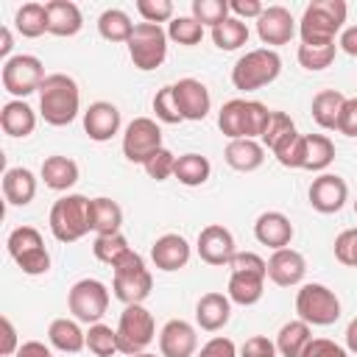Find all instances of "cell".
Here are the masks:
<instances>
[{
    "label": "cell",
    "instance_id": "6da1fadb",
    "mask_svg": "<svg viewBox=\"0 0 357 357\" xmlns=\"http://www.w3.org/2000/svg\"><path fill=\"white\" fill-rule=\"evenodd\" d=\"M81 112V89L67 73H50L39 86V114L47 126H70Z\"/></svg>",
    "mask_w": 357,
    "mask_h": 357
},
{
    "label": "cell",
    "instance_id": "7a4b0ae2",
    "mask_svg": "<svg viewBox=\"0 0 357 357\" xmlns=\"http://www.w3.org/2000/svg\"><path fill=\"white\" fill-rule=\"evenodd\" d=\"M229 268H231V276H229L226 296L231 298V304L254 307L265 293L268 259H262L254 251H237Z\"/></svg>",
    "mask_w": 357,
    "mask_h": 357
},
{
    "label": "cell",
    "instance_id": "3957f363",
    "mask_svg": "<svg viewBox=\"0 0 357 357\" xmlns=\"http://www.w3.org/2000/svg\"><path fill=\"white\" fill-rule=\"evenodd\" d=\"M268 117H271V109L265 103L231 98L218 112V128L229 139H259L268 126Z\"/></svg>",
    "mask_w": 357,
    "mask_h": 357
},
{
    "label": "cell",
    "instance_id": "277c9868",
    "mask_svg": "<svg viewBox=\"0 0 357 357\" xmlns=\"http://www.w3.org/2000/svg\"><path fill=\"white\" fill-rule=\"evenodd\" d=\"M50 234L59 243H75L92 231V198L81 192H67L50 206Z\"/></svg>",
    "mask_w": 357,
    "mask_h": 357
},
{
    "label": "cell",
    "instance_id": "5b68a950",
    "mask_svg": "<svg viewBox=\"0 0 357 357\" xmlns=\"http://www.w3.org/2000/svg\"><path fill=\"white\" fill-rule=\"evenodd\" d=\"M346 14H349V6L343 0H312L298 20L301 42L307 45L335 42V33L343 31Z\"/></svg>",
    "mask_w": 357,
    "mask_h": 357
},
{
    "label": "cell",
    "instance_id": "8992f818",
    "mask_svg": "<svg viewBox=\"0 0 357 357\" xmlns=\"http://www.w3.org/2000/svg\"><path fill=\"white\" fill-rule=\"evenodd\" d=\"M282 73V59L273 47H257L243 53L231 67V84L240 92H254L273 84Z\"/></svg>",
    "mask_w": 357,
    "mask_h": 357
},
{
    "label": "cell",
    "instance_id": "52a82bcc",
    "mask_svg": "<svg viewBox=\"0 0 357 357\" xmlns=\"http://www.w3.org/2000/svg\"><path fill=\"white\" fill-rule=\"evenodd\" d=\"M8 257L17 262V268L28 276H42L50 271V254L45 248L42 234L33 226H17L11 229L8 240H6Z\"/></svg>",
    "mask_w": 357,
    "mask_h": 357
},
{
    "label": "cell",
    "instance_id": "ba28073f",
    "mask_svg": "<svg viewBox=\"0 0 357 357\" xmlns=\"http://www.w3.org/2000/svg\"><path fill=\"white\" fill-rule=\"evenodd\" d=\"M114 282H112V290H114V298L123 301L126 307L128 304H142L148 296H151V287H153V276L151 271L145 268V259L131 251L123 262H117L114 268Z\"/></svg>",
    "mask_w": 357,
    "mask_h": 357
},
{
    "label": "cell",
    "instance_id": "9c48e42d",
    "mask_svg": "<svg viewBox=\"0 0 357 357\" xmlns=\"http://www.w3.org/2000/svg\"><path fill=\"white\" fill-rule=\"evenodd\" d=\"M153 337H156L153 315L142 304H128L120 312V321H117V349H120V354H126V357L139 354L153 343Z\"/></svg>",
    "mask_w": 357,
    "mask_h": 357
},
{
    "label": "cell",
    "instance_id": "30bf717a",
    "mask_svg": "<svg viewBox=\"0 0 357 357\" xmlns=\"http://www.w3.org/2000/svg\"><path fill=\"white\" fill-rule=\"evenodd\" d=\"M126 45H128V56H131L134 67L142 73L162 67V61L167 59V31L162 25L137 22L131 31V39Z\"/></svg>",
    "mask_w": 357,
    "mask_h": 357
},
{
    "label": "cell",
    "instance_id": "8fae6325",
    "mask_svg": "<svg viewBox=\"0 0 357 357\" xmlns=\"http://www.w3.org/2000/svg\"><path fill=\"white\" fill-rule=\"evenodd\" d=\"M296 312L310 326H329L340 318V298L326 284L307 282L296 293Z\"/></svg>",
    "mask_w": 357,
    "mask_h": 357
},
{
    "label": "cell",
    "instance_id": "7c38bea8",
    "mask_svg": "<svg viewBox=\"0 0 357 357\" xmlns=\"http://www.w3.org/2000/svg\"><path fill=\"white\" fill-rule=\"evenodd\" d=\"M45 78H47L45 75V64L31 53L11 56L8 61H3V70H0L3 89L8 95H14L17 100H25L31 92H39Z\"/></svg>",
    "mask_w": 357,
    "mask_h": 357
},
{
    "label": "cell",
    "instance_id": "4fadbf2b",
    "mask_svg": "<svg viewBox=\"0 0 357 357\" xmlns=\"http://www.w3.org/2000/svg\"><path fill=\"white\" fill-rule=\"evenodd\" d=\"M67 307L81 324H100L109 310V287L100 279H78L67 293Z\"/></svg>",
    "mask_w": 357,
    "mask_h": 357
},
{
    "label": "cell",
    "instance_id": "5bb4252c",
    "mask_svg": "<svg viewBox=\"0 0 357 357\" xmlns=\"http://www.w3.org/2000/svg\"><path fill=\"white\" fill-rule=\"evenodd\" d=\"M162 145V128L151 117H134L123 134V156L134 165H145Z\"/></svg>",
    "mask_w": 357,
    "mask_h": 357
},
{
    "label": "cell",
    "instance_id": "9a60e30c",
    "mask_svg": "<svg viewBox=\"0 0 357 357\" xmlns=\"http://www.w3.org/2000/svg\"><path fill=\"white\" fill-rule=\"evenodd\" d=\"M195 248H198V257L206 265H215V268H223V265L229 268L231 259H234V254H237L231 231L226 226H220V223L204 226L201 234H198V245Z\"/></svg>",
    "mask_w": 357,
    "mask_h": 357
},
{
    "label": "cell",
    "instance_id": "2e32d148",
    "mask_svg": "<svg viewBox=\"0 0 357 357\" xmlns=\"http://www.w3.org/2000/svg\"><path fill=\"white\" fill-rule=\"evenodd\" d=\"M310 206L321 215H335L349 201V184L337 173H321L310 184Z\"/></svg>",
    "mask_w": 357,
    "mask_h": 357
},
{
    "label": "cell",
    "instance_id": "e0dca14e",
    "mask_svg": "<svg viewBox=\"0 0 357 357\" xmlns=\"http://www.w3.org/2000/svg\"><path fill=\"white\" fill-rule=\"evenodd\" d=\"M173 98H176V106H178L181 120H190V123H201L209 114V109H212L209 89L198 78H181V81H176L173 84Z\"/></svg>",
    "mask_w": 357,
    "mask_h": 357
},
{
    "label": "cell",
    "instance_id": "ac0fdd59",
    "mask_svg": "<svg viewBox=\"0 0 357 357\" xmlns=\"http://www.w3.org/2000/svg\"><path fill=\"white\" fill-rule=\"evenodd\" d=\"M307 276V259L296 248H279L268 257V279L279 287H296Z\"/></svg>",
    "mask_w": 357,
    "mask_h": 357
},
{
    "label": "cell",
    "instance_id": "d6986e66",
    "mask_svg": "<svg viewBox=\"0 0 357 357\" xmlns=\"http://www.w3.org/2000/svg\"><path fill=\"white\" fill-rule=\"evenodd\" d=\"M198 349V332L190 321L173 318L159 332V351L162 357H192Z\"/></svg>",
    "mask_w": 357,
    "mask_h": 357
},
{
    "label": "cell",
    "instance_id": "ffe728a7",
    "mask_svg": "<svg viewBox=\"0 0 357 357\" xmlns=\"http://www.w3.org/2000/svg\"><path fill=\"white\" fill-rule=\"evenodd\" d=\"M296 33V20L284 6H268L257 20V36L262 45H287Z\"/></svg>",
    "mask_w": 357,
    "mask_h": 357
},
{
    "label": "cell",
    "instance_id": "44dd1931",
    "mask_svg": "<svg viewBox=\"0 0 357 357\" xmlns=\"http://www.w3.org/2000/svg\"><path fill=\"white\" fill-rule=\"evenodd\" d=\"M190 243L181 237V234H176V231H167V234H162V237H156L153 240V245H151V259H153V265L159 268V271H167V273H173V271H181L187 262H190Z\"/></svg>",
    "mask_w": 357,
    "mask_h": 357
},
{
    "label": "cell",
    "instance_id": "7402d4cb",
    "mask_svg": "<svg viewBox=\"0 0 357 357\" xmlns=\"http://www.w3.org/2000/svg\"><path fill=\"white\" fill-rule=\"evenodd\" d=\"M84 131L95 142H109L120 131V109L109 100H95L84 112Z\"/></svg>",
    "mask_w": 357,
    "mask_h": 357
},
{
    "label": "cell",
    "instance_id": "603a6c76",
    "mask_svg": "<svg viewBox=\"0 0 357 357\" xmlns=\"http://www.w3.org/2000/svg\"><path fill=\"white\" fill-rule=\"evenodd\" d=\"M254 237H257V243H262L273 251L287 248L290 240H293V223L284 212H276V209L262 212L254 223Z\"/></svg>",
    "mask_w": 357,
    "mask_h": 357
},
{
    "label": "cell",
    "instance_id": "cb8c5ba5",
    "mask_svg": "<svg viewBox=\"0 0 357 357\" xmlns=\"http://www.w3.org/2000/svg\"><path fill=\"white\" fill-rule=\"evenodd\" d=\"M335 159V142L326 134H301L298 145V170L324 173Z\"/></svg>",
    "mask_w": 357,
    "mask_h": 357
},
{
    "label": "cell",
    "instance_id": "d4e9b609",
    "mask_svg": "<svg viewBox=\"0 0 357 357\" xmlns=\"http://www.w3.org/2000/svg\"><path fill=\"white\" fill-rule=\"evenodd\" d=\"M231 318V298L226 293H204L195 304V321L204 332H218Z\"/></svg>",
    "mask_w": 357,
    "mask_h": 357
},
{
    "label": "cell",
    "instance_id": "484cf974",
    "mask_svg": "<svg viewBox=\"0 0 357 357\" xmlns=\"http://www.w3.org/2000/svg\"><path fill=\"white\" fill-rule=\"evenodd\" d=\"M47 8V33L53 36H75L84 28L81 8L73 0H50L45 3Z\"/></svg>",
    "mask_w": 357,
    "mask_h": 357
},
{
    "label": "cell",
    "instance_id": "4316f807",
    "mask_svg": "<svg viewBox=\"0 0 357 357\" xmlns=\"http://www.w3.org/2000/svg\"><path fill=\"white\" fill-rule=\"evenodd\" d=\"M223 159L237 173H254L265 162V148L259 139H229Z\"/></svg>",
    "mask_w": 357,
    "mask_h": 357
},
{
    "label": "cell",
    "instance_id": "83f0119b",
    "mask_svg": "<svg viewBox=\"0 0 357 357\" xmlns=\"http://www.w3.org/2000/svg\"><path fill=\"white\" fill-rule=\"evenodd\" d=\"M47 340L53 349L64 354H78L86 346V332L81 329V321L75 318H56L47 326Z\"/></svg>",
    "mask_w": 357,
    "mask_h": 357
},
{
    "label": "cell",
    "instance_id": "f1b7e54d",
    "mask_svg": "<svg viewBox=\"0 0 357 357\" xmlns=\"http://www.w3.org/2000/svg\"><path fill=\"white\" fill-rule=\"evenodd\" d=\"M42 181H45V187H50V190H56V192H67L75 181H78V165H75V159H70V156H61V153H53V156H47L45 162H42Z\"/></svg>",
    "mask_w": 357,
    "mask_h": 357
},
{
    "label": "cell",
    "instance_id": "f546056e",
    "mask_svg": "<svg viewBox=\"0 0 357 357\" xmlns=\"http://www.w3.org/2000/svg\"><path fill=\"white\" fill-rule=\"evenodd\" d=\"M3 195L11 206H28L36 195V176L28 167H8L3 173Z\"/></svg>",
    "mask_w": 357,
    "mask_h": 357
},
{
    "label": "cell",
    "instance_id": "4dcf8cb0",
    "mask_svg": "<svg viewBox=\"0 0 357 357\" xmlns=\"http://www.w3.org/2000/svg\"><path fill=\"white\" fill-rule=\"evenodd\" d=\"M0 126L8 137H28L36 128V112L25 100H8L0 109Z\"/></svg>",
    "mask_w": 357,
    "mask_h": 357
},
{
    "label": "cell",
    "instance_id": "1f68e13d",
    "mask_svg": "<svg viewBox=\"0 0 357 357\" xmlns=\"http://www.w3.org/2000/svg\"><path fill=\"white\" fill-rule=\"evenodd\" d=\"M310 340H312L310 324L301 321V318H296V321L282 324V329H279V335H276V351H279L282 357H301Z\"/></svg>",
    "mask_w": 357,
    "mask_h": 357
},
{
    "label": "cell",
    "instance_id": "d6a6232c",
    "mask_svg": "<svg viewBox=\"0 0 357 357\" xmlns=\"http://www.w3.org/2000/svg\"><path fill=\"white\" fill-rule=\"evenodd\" d=\"M343 103H346V95L343 92H337V89H321L312 98V120L321 128H326V131H337V120H340Z\"/></svg>",
    "mask_w": 357,
    "mask_h": 357
},
{
    "label": "cell",
    "instance_id": "836d02e7",
    "mask_svg": "<svg viewBox=\"0 0 357 357\" xmlns=\"http://www.w3.org/2000/svg\"><path fill=\"white\" fill-rule=\"evenodd\" d=\"M123 226V209L117 201L98 195L92 198V231L95 234H114Z\"/></svg>",
    "mask_w": 357,
    "mask_h": 357
},
{
    "label": "cell",
    "instance_id": "e575fe53",
    "mask_svg": "<svg viewBox=\"0 0 357 357\" xmlns=\"http://www.w3.org/2000/svg\"><path fill=\"white\" fill-rule=\"evenodd\" d=\"M212 173V165L206 156L201 153H184V156H176V167H173V176L184 184V187H201Z\"/></svg>",
    "mask_w": 357,
    "mask_h": 357
},
{
    "label": "cell",
    "instance_id": "d590c367",
    "mask_svg": "<svg viewBox=\"0 0 357 357\" xmlns=\"http://www.w3.org/2000/svg\"><path fill=\"white\" fill-rule=\"evenodd\" d=\"M92 254H95V259H100L103 265L114 268L117 262H123V259L131 254V245H128V240L123 237V231H114V234H95Z\"/></svg>",
    "mask_w": 357,
    "mask_h": 357
},
{
    "label": "cell",
    "instance_id": "8d00e7d4",
    "mask_svg": "<svg viewBox=\"0 0 357 357\" xmlns=\"http://www.w3.org/2000/svg\"><path fill=\"white\" fill-rule=\"evenodd\" d=\"M14 28L25 36V39H36L47 31V8L42 3H25L17 8L14 14Z\"/></svg>",
    "mask_w": 357,
    "mask_h": 357
},
{
    "label": "cell",
    "instance_id": "74e56055",
    "mask_svg": "<svg viewBox=\"0 0 357 357\" xmlns=\"http://www.w3.org/2000/svg\"><path fill=\"white\" fill-rule=\"evenodd\" d=\"M131 31H134V22L123 8H106L98 17V33L106 42H128Z\"/></svg>",
    "mask_w": 357,
    "mask_h": 357
},
{
    "label": "cell",
    "instance_id": "f35d334b",
    "mask_svg": "<svg viewBox=\"0 0 357 357\" xmlns=\"http://www.w3.org/2000/svg\"><path fill=\"white\" fill-rule=\"evenodd\" d=\"M212 42L218 50H237L248 42V25L237 17H229L212 28Z\"/></svg>",
    "mask_w": 357,
    "mask_h": 357
},
{
    "label": "cell",
    "instance_id": "ab89813d",
    "mask_svg": "<svg viewBox=\"0 0 357 357\" xmlns=\"http://www.w3.org/2000/svg\"><path fill=\"white\" fill-rule=\"evenodd\" d=\"M293 134H298V131H296V123L290 120V114H284V112H271L268 126H265V131H262L259 142H262V148L273 151L276 145H282V142H284V139H290Z\"/></svg>",
    "mask_w": 357,
    "mask_h": 357
},
{
    "label": "cell",
    "instance_id": "60d3db41",
    "mask_svg": "<svg viewBox=\"0 0 357 357\" xmlns=\"http://www.w3.org/2000/svg\"><path fill=\"white\" fill-rule=\"evenodd\" d=\"M335 53H337V45L335 42H326V45H307L301 42L298 45V64L304 70H326L332 61H335Z\"/></svg>",
    "mask_w": 357,
    "mask_h": 357
},
{
    "label": "cell",
    "instance_id": "b9f144b4",
    "mask_svg": "<svg viewBox=\"0 0 357 357\" xmlns=\"http://www.w3.org/2000/svg\"><path fill=\"white\" fill-rule=\"evenodd\" d=\"M86 349L95 357H112L117 354V329H112L109 324H92L86 332Z\"/></svg>",
    "mask_w": 357,
    "mask_h": 357
},
{
    "label": "cell",
    "instance_id": "7bdbcfd3",
    "mask_svg": "<svg viewBox=\"0 0 357 357\" xmlns=\"http://www.w3.org/2000/svg\"><path fill=\"white\" fill-rule=\"evenodd\" d=\"M167 39L184 45V47H192L204 39V25L195 17H173L167 22Z\"/></svg>",
    "mask_w": 357,
    "mask_h": 357
},
{
    "label": "cell",
    "instance_id": "ee69618b",
    "mask_svg": "<svg viewBox=\"0 0 357 357\" xmlns=\"http://www.w3.org/2000/svg\"><path fill=\"white\" fill-rule=\"evenodd\" d=\"M190 8H192V17L209 28L229 20V0H192Z\"/></svg>",
    "mask_w": 357,
    "mask_h": 357
},
{
    "label": "cell",
    "instance_id": "f6af8a7d",
    "mask_svg": "<svg viewBox=\"0 0 357 357\" xmlns=\"http://www.w3.org/2000/svg\"><path fill=\"white\" fill-rule=\"evenodd\" d=\"M153 112H156V120L162 123H181V114H178V106H176V98H173V84L162 86L156 95H153Z\"/></svg>",
    "mask_w": 357,
    "mask_h": 357
},
{
    "label": "cell",
    "instance_id": "bcb514c9",
    "mask_svg": "<svg viewBox=\"0 0 357 357\" xmlns=\"http://www.w3.org/2000/svg\"><path fill=\"white\" fill-rule=\"evenodd\" d=\"M137 11L142 22H170L173 20V3L170 0H137Z\"/></svg>",
    "mask_w": 357,
    "mask_h": 357
},
{
    "label": "cell",
    "instance_id": "7dc6e473",
    "mask_svg": "<svg viewBox=\"0 0 357 357\" xmlns=\"http://www.w3.org/2000/svg\"><path fill=\"white\" fill-rule=\"evenodd\" d=\"M335 259L340 265L357 268V229H343L335 237Z\"/></svg>",
    "mask_w": 357,
    "mask_h": 357
},
{
    "label": "cell",
    "instance_id": "c3c4849f",
    "mask_svg": "<svg viewBox=\"0 0 357 357\" xmlns=\"http://www.w3.org/2000/svg\"><path fill=\"white\" fill-rule=\"evenodd\" d=\"M145 173L153 178V181H165V178H170L173 176V167H176V156L167 151V148H159L145 165Z\"/></svg>",
    "mask_w": 357,
    "mask_h": 357
},
{
    "label": "cell",
    "instance_id": "681fc988",
    "mask_svg": "<svg viewBox=\"0 0 357 357\" xmlns=\"http://www.w3.org/2000/svg\"><path fill=\"white\" fill-rule=\"evenodd\" d=\"M301 357H349V351L329 337H312Z\"/></svg>",
    "mask_w": 357,
    "mask_h": 357
},
{
    "label": "cell",
    "instance_id": "f907efd6",
    "mask_svg": "<svg viewBox=\"0 0 357 357\" xmlns=\"http://www.w3.org/2000/svg\"><path fill=\"white\" fill-rule=\"evenodd\" d=\"M276 354H279V351H276V343L268 340L265 335L248 337V340L243 343V349H240V357H276Z\"/></svg>",
    "mask_w": 357,
    "mask_h": 357
},
{
    "label": "cell",
    "instance_id": "816d5d0a",
    "mask_svg": "<svg viewBox=\"0 0 357 357\" xmlns=\"http://www.w3.org/2000/svg\"><path fill=\"white\" fill-rule=\"evenodd\" d=\"M195 357H237V346L231 343V337L218 335V337L206 340Z\"/></svg>",
    "mask_w": 357,
    "mask_h": 357
},
{
    "label": "cell",
    "instance_id": "f5cc1de1",
    "mask_svg": "<svg viewBox=\"0 0 357 357\" xmlns=\"http://www.w3.org/2000/svg\"><path fill=\"white\" fill-rule=\"evenodd\" d=\"M337 131L346 137H357V98H346L340 120H337Z\"/></svg>",
    "mask_w": 357,
    "mask_h": 357
},
{
    "label": "cell",
    "instance_id": "db71d44e",
    "mask_svg": "<svg viewBox=\"0 0 357 357\" xmlns=\"http://www.w3.org/2000/svg\"><path fill=\"white\" fill-rule=\"evenodd\" d=\"M0 329H3L0 354H3V357H11V354H17L22 343L17 340V329H14V324H11V318H8V315H3V318H0Z\"/></svg>",
    "mask_w": 357,
    "mask_h": 357
},
{
    "label": "cell",
    "instance_id": "11a10c76",
    "mask_svg": "<svg viewBox=\"0 0 357 357\" xmlns=\"http://www.w3.org/2000/svg\"><path fill=\"white\" fill-rule=\"evenodd\" d=\"M229 11H234V17L237 20H248V17H254V20H259V14L265 11V6L259 3V0H229Z\"/></svg>",
    "mask_w": 357,
    "mask_h": 357
},
{
    "label": "cell",
    "instance_id": "9f6ffc18",
    "mask_svg": "<svg viewBox=\"0 0 357 357\" xmlns=\"http://www.w3.org/2000/svg\"><path fill=\"white\" fill-rule=\"evenodd\" d=\"M337 47H340L343 53H349V56L357 59V25H349V28L340 31V36H337Z\"/></svg>",
    "mask_w": 357,
    "mask_h": 357
},
{
    "label": "cell",
    "instance_id": "6f0895ef",
    "mask_svg": "<svg viewBox=\"0 0 357 357\" xmlns=\"http://www.w3.org/2000/svg\"><path fill=\"white\" fill-rule=\"evenodd\" d=\"M14 357H53V354L42 340H25Z\"/></svg>",
    "mask_w": 357,
    "mask_h": 357
},
{
    "label": "cell",
    "instance_id": "680465c9",
    "mask_svg": "<svg viewBox=\"0 0 357 357\" xmlns=\"http://www.w3.org/2000/svg\"><path fill=\"white\" fill-rule=\"evenodd\" d=\"M11 47H14L11 31H8V28H0V59H3V61L11 59Z\"/></svg>",
    "mask_w": 357,
    "mask_h": 357
},
{
    "label": "cell",
    "instance_id": "91938a15",
    "mask_svg": "<svg viewBox=\"0 0 357 357\" xmlns=\"http://www.w3.org/2000/svg\"><path fill=\"white\" fill-rule=\"evenodd\" d=\"M346 349L351 354H357V318H351L349 326H346Z\"/></svg>",
    "mask_w": 357,
    "mask_h": 357
},
{
    "label": "cell",
    "instance_id": "94428289",
    "mask_svg": "<svg viewBox=\"0 0 357 357\" xmlns=\"http://www.w3.org/2000/svg\"><path fill=\"white\" fill-rule=\"evenodd\" d=\"M131 357H156V354H151V351H139V354H131Z\"/></svg>",
    "mask_w": 357,
    "mask_h": 357
},
{
    "label": "cell",
    "instance_id": "6125c7cd",
    "mask_svg": "<svg viewBox=\"0 0 357 357\" xmlns=\"http://www.w3.org/2000/svg\"><path fill=\"white\" fill-rule=\"evenodd\" d=\"M354 215H357V198H354Z\"/></svg>",
    "mask_w": 357,
    "mask_h": 357
}]
</instances>
